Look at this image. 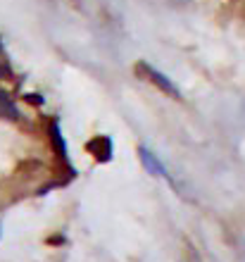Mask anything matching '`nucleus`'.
Instances as JSON below:
<instances>
[{"mask_svg": "<svg viewBox=\"0 0 245 262\" xmlns=\"http://www.w3.org/2000/svg\"><path fill=\"white\" fill-rule=\"evenodd\" d=\"M136 69H138V72H143L145 79L155 83V86H157L160 91H164V93H169L171 98H179V89L169 81V79H167V76L162 74V72H157L155 67H150V64H145V62H138V67H136Z\"/></svg>", "mask_w": 245, "mask_h": 262, "instance_id": "nucleus-1", "label": "nucleus"}, {"mask_svg": "<svg viewBox=\"0 0 245 262\" xmlns=\"http://www.w3.org/2000/svg\"><path fill=\"white\" fill-rule=\"evenodd\" d=\"M88 152H93L96 155V160H100V162H107V160H112V141H109L107 136H96L88 141Z\"/></svg>", "mask_w": 245, "mask_h": 262, "instance_id": "nucleus-2", "label": "nucleus"}, {"mask_svg": "<svg viewBox=\"0 0 245 262\" xmlns=\"http://www.w3.org/2000/svg\"><path fill=\"white\" fill-rule=\"evenodd\" d=\"M138 158H141V162H143V167L148 169V174H155V177H167V172H164V165L160 162V160L152 155V152L148 150V148H138Z\"/></svg>", "mask_w": 245, "mask_h": 262, "instance_id": "nucleus-3", "label": "nucleus"}, {"mask_svg": "<svg viewBox=\"0 0 245 262\" xmlns=\"http://www.w3.org/2000/svg\"><path fill=\"white\" fill-rule=\"evenodd\" d=\"M0 119H19V110L5 91H0Z\"/></svg>", "mask_w": 245, "mask_h": 262, "instance_id": "nucleus-4", "label": "nucleus"}, {"mask_svg": "<svg viewBox=\"0 0 245 262\" xmlns=\"http://www.w3.org/2000/svg\"><path fill=\"white\" fill-rule=\"evenodd\" d=\"M50 136H53V143L60 152V158H67V148H64V141H62V134H60V126L53 124L50 126Z\"/></svg>", "mask_w": 245, "mask_h": 262, "instance_id": "nucleus-5", "label": "nucleus"}]
</instances>
